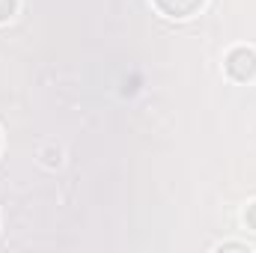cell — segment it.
Instances as JSON below:
<instances>
[{
	"label": "cell",
	"mask_w": 256,
	"mask_h": 253,
	"mask_svg": "<svg viewBox=\"0 0 256 253\" xmlns=\"http://www.w3.org/2000/svg\"><path fill=\"white\" fill-rule=\"evenodd\" d=\"M202 3L206 0H155V6L170 18H191L202 9Z\"/></svg>",
	"instance_id": "2"
},
{
	"label": "cell",
	"mask_w": 256,
	"mask_h": 253,
	"mask_svg": "<svg viewBox=\"0 0 256 253\" xmlns=\"http://www.w3.org/2000/svg\"><path fill=\"white\" fill-rule=\"evenodd\" d=\"M226 72L238 84L254 80L256 78V51H250V48H232L226 54Z\"/></svg>",
	"instance_id": "1"
},
{
	"label": "cell",
	"mask_w": 256,
	"mask_h": 253,
	"mask_svg": "<svg viewBox=\"0 0 256 253\" xmlns=\"http://www.w3.org/2000/svg\"><path fill=\"white\" fill-rule=\"evenodd\" d=\"M15 9H18V0H0V24L9 21L15 15Z\"/></svg>",
	"instance_id": "3"
},
{
	"label": "cell",
	"mask_w": 256,
	"mask_h": 253,
	"mask_svg": "<svg viewBox=\"0 0 256 253\" xmlns=\"http://www.w3.org/2000/svg\"><path fill=\"white\" fill-rule=\"evenodd\" d=\"M244 220H248V226H250V230H256V202L250 206V208H248V214H244Z\"/></svg>",
	"instance_id": "4"
}]
</instances>
